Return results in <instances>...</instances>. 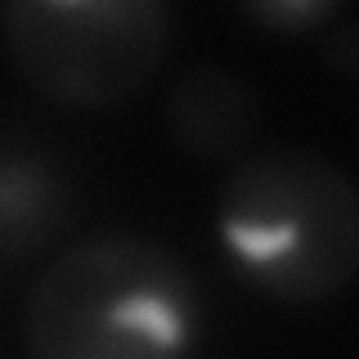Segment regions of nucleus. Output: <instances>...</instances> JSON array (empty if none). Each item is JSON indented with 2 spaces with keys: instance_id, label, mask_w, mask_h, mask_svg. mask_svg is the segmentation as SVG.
<instances>
[{
  "instance_id": "f257e3e1",
  "label": "nucleus",
  "mask_w": 359,
  "mask_h": 359,
  "mask_svg": "<svg viewBox=\"0 0 359 359\" xmlns=\"http://www.w3.org/2000/svg\"><path fill=\"white\" fill-rule=\"evenodd\" d=\"M27 359H194L202 283L162 238L90 233L41 265L22 301Z\"/></svg>"
},
{
  "instance_id": "f03ea898",
  "label": "nucleus",
  "mask_w": 359,
  "mask_h": 359,
  "mask_svg": "<svg viewBox=\"0 0 359 359\" xmlns=\"http://www.w3.org/2000/svg\"><path fill=\"white\" fill-rule=\"evenodd\" d=\"M216 238L229 269L261 297L332 301L359 278V184L306 144L252 149L216 189Z\"/></svg>"
},
{
  "instance_id": "7ed1b4c3",
  "label": "nucleus",
  "mask_w": 359,
  "mask_h": 359,
  "mask_svg": "<svg viewBox=\"0 0 359 359\" xmlns=\"http://www.w3.org/2000/svg\"><path fill=\"white\" fill-rule=\"evenodd\" d=\"M175 14L162 0H9L0 45L41 99L76 112H112L166 67Z\"/></svg>"
},
{
  "instance_id": "20e7f679",
  "label": "nucleus",
  "mask_w": 359,
  "mask_h": 359,
  "mask_svg": "<svg viewBox=\"0 0 359 359\" xmlns=\"http://www.w3.org/2000/svg\"><path fill=\"white\" fill-rule=\"evenodd\" d=\"M81 180L63 149L27 130H0V265L45 256L72 229Z\"/></svg>"
},
{
  "instance_id": "39448f33",
  "label": "nucleus",
  "mask_w": 359,
  "mask_h": 359,
  "mask_svg": "<svg viewBox=\"0 0 359 359\" xmlns=\"http://www.w3.org/2000/svg\"><path fill=\"white\" fill-rule=\"evenodd\" d=\"M166 135L180 144V153L198 162H238L252 153L261 130L256 90L233 67L220 63H194L171 81L162 104Z\"/></svg>"
},
{
  "instance_id": "423d86ee",
  "label": "nucleus",
  "mask_w": 359,
  "mask_h": 359,
  "mask_svg": "<svg viewBox=\"0 0 359 359\" xmlns=\"http://www.w3.org/2000/svg\"><path fill=\"white\" fill-rule=\"evenodd\" d=\"M238 14L274 36H310V32L337 27L346 5L341 0H247L238 5Z\"/></svg>"
},
{
  "instance_id": "0eeeda50",
  "label": "nucleus",
  "mask_w": 359,
  "mask_h": 359,
  "mask_svg": "<svg viewBox=\"0 0 359 359\" xmlns=\"http://www.w3.org/2000/svg\"><path fill=\"white\" fill-rule=\"evenodd\" d=\"M323 36H328L323 41L328 63L346 76H359V22H351V27H328Z\"/></svg>"
}]
</instances>
